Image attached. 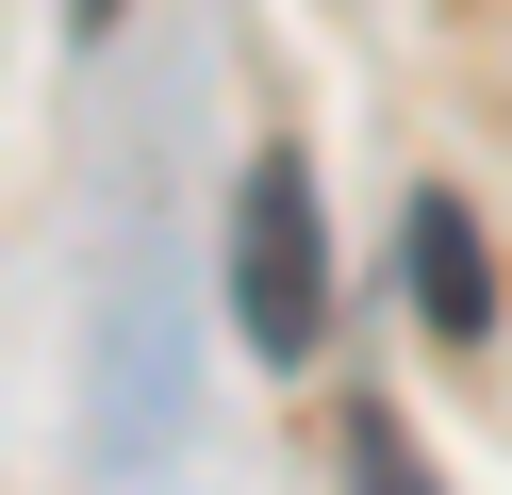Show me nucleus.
<instances>
[{"label":"nucleus","mask_w":512,"mask_h":495,"mask_svg":"<svg viewBox=\"0 0 512 495\" xmlns=\"http://www.w3.org/2000/svg\"><path fill=\"white\" fill-rule=\"evenodd\" d=\"M100 17H116V0H67V33H100Z\"/></svg>","instance_id":"5"},{"label":"nucleus","mask_w":512,"mask_h":495,"mask_svg":"<svg viewBox=\"0 0 512 495\" xmlns=\"http://www.w3.org/2000/svg\"><path fill=\"white\" fill-rule=\"evenodd\" d=\"M347 495H446L430 462H413V429H397V396H347Z\"/></svg>","instance_id":"4"},{"label":"nucleus","mask_w":512,"mask_h":495,"mask_svg":"<svg viewBox=\"0 0 512 495\" xmlns=\"http://www.w3.org/2000/svg\"><path fill=\"white\" fill-rule=\"evenodd\" d=\"M397 264H413V314H430V347H479V330H496V248H479V215H463L446 182L397 215Z\"/></svg>","instance_id":"3"},{"label":"nucleus","mask_w":512,"mask_h":495,"mask_svg":"<svg viewBox=\"0 0 512 495\" xmlns=\"http://www.w3.org/2000/svg\"><path fill=\"white\" fill-rule=\"evenodd\" d=\"M83 413H100V479H149L166 429H182V281L149 248L116 264L100 314H83Z\"/></svg>","instance_id":"2"},{"label":"nucleus","mask_w":512,"mask_h":495,"mask_svg":"<svg viewBox=\"0 0 512 495\" xmlns=\"http://www.w3.org/2000/svg\"><path fill=\"white\" fill-rule=\"evenodd\" d=\"M232 330H248V363H281L298 380L314 347H331V231H314V165L298 149H248V182H232Z\"/></svg>","instance_id":"1"}]
</instances>
